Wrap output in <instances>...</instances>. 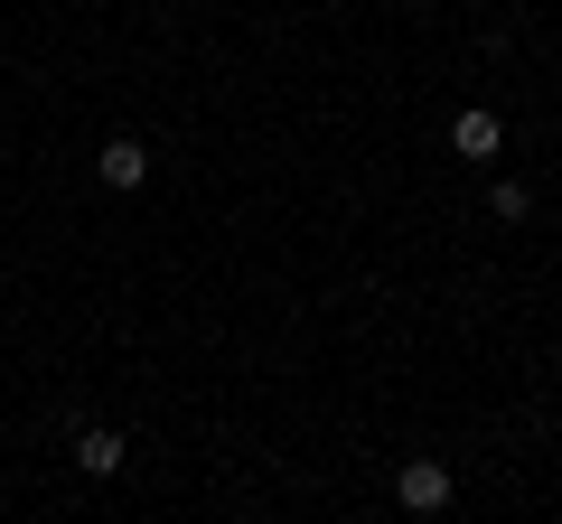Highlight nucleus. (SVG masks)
I'll return each instance as SVG.
<instances>
[{"label":"nucleus","instance_id":"39448f33","mask_svg":"<svg viewBox=\"0 0 562 524\" xmlns=\"http://www.w3.org/2000/svg\"><path fill=\"white\" fill-rule=\"evenodd\" d=\"M487 216H497V225H525V216H535V197H525L516 179H497V187H487Z\"/></svg>","mask_w":562,"mask_h":524},{"label":"nucleus","instance_id":"7ed1b4c3","mask_svg":"<svg viewBox=\"0 0 562 524\" xmlns=\"http://www.w3.org/2000/svg\"><path fill=\"white\" fill-rule=\"evenodd\" d=\"M122 459H132V441H122L113 422H85L76 431V468H85V478H122Z\"/></svg>","mask_w":562,"mask_h":524},{"label":"nucleus","instance_id":"f03ea898","mask_svg":"<svg viewBox=\"0 0 562 524\" xmlns=\"http://www.w3.org/2000/svg\"><path fill=\"white\" fill-rule=\"evenodd\" d=\"M450 150H460V160H479V169H487V160H497V150H506V122L487 113V103H469V113L450 122Z\"/></svg>","mask_w":562,"mask_h":524},{"label":"nucleus","instance_id":"20e7f679","mask_svg":"<svg viewBox=\"0 0 562 524\" xmlns=\"http://www.w3.org/2000/svg\"><path fill=\"white\" fill-rule=\"evenodd\" d=\"M94 169H103V187H140V179H150V150L122 132V141H103V160H94Z\"/></svg>","mask_w":562,"mask_h":524},{"label":"nucleus","instance_id":"f257e3e1","mask_svg":"<svg viewBox=\"0 0 562 524\" xmlns=\"http://www.w3.org/2000/svg\"><path fill=\"white\" fill-rule=\"evenodd\" d=\"M450 497H460L450 459H403L394 468V505H403V515H450Z\"/></svg>","mask_w":562,"mask_h":524}]
</instances>
